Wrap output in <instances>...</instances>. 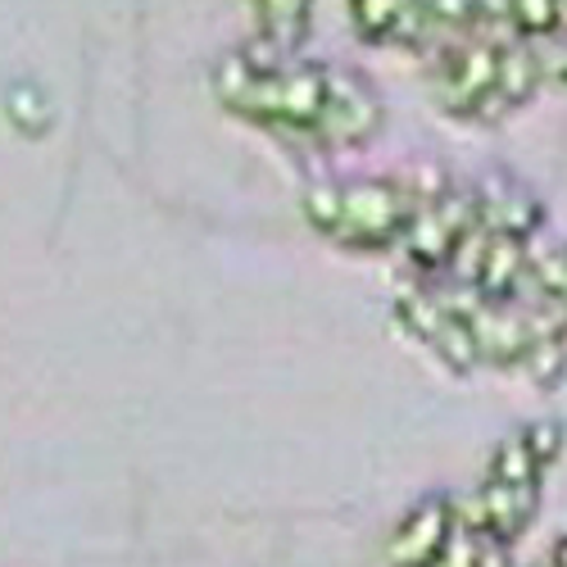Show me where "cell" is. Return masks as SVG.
<instances>
[{
	"label": "cell",
	"instance_id": "obj_14",
	"mask_svg": "<svg viewBox=\"0 0 567 567\" xmlns=\"http://www.w3.org/2000/svg\"><path fill=\"white\" fill-rule=\"evenodd\" d=\"M527 377V382H536L540 391H554L563 377H567V337H549V341H536L523 359V368H517Z\"/></svg>",
	"mask_w": 567,
	"mask_h": 567
},
{
	"label": "cell",
	"instance_id": "obj_3",
	"mask_svg": "<svg viewBox=\"0 0 567 567\" xmlns=\"http://www.w3.org/2000/svg\"><path fill=\"white\" fill-rule=\"evenodd\" d=\"M477 227V214H472V196H467V186H450L445 196L427 200V205H417L409 227H404V255L413 264L417 277H436L454 246L463 241V236Z\"/></svg>",
	"mask_w": 567,
	"mask_h": 567
},
{
	"label": "cell",
	"instance_id": "obj_7",
	"mask_svg": "<svg viewBox=\"0 0 567 567\" xmlns=\"http://www.w3.org/2000/svg\"><path fill=\"white\" fill-rule=\"evenodd\" d=\"M350 23L368 45H400V51H422L436 32L422 0H346Z\"/></svg>",
	"mask_w": 567,
	"mask_h": 567
},
{
	"label": "cell",
	"instance_id": "obj_11",
	"mask_svg": "<svg viewBox=\"0 0 567 567\" xmlns=\"http://www.w3.org/2000/svg\"><path fill=\"white\" fill-rule=\"evenodd\" d=\"M255 14H259V37L277 45L281 55H296L309 37L313 0H255Z\"/></svg>",
	"mask_w": 567,
	"mask_h": 567
},
{
	"label": "cell",
	"instance_id": "obj_12",
	"mask_svg": "<svg viewBox=\"0 0 567 567\" xmlns=\"http://www.w3.org/2000/svg\"><path fill=\"white\" fill-rule=\"evenodd\" d=\"M508 28L517 41H554L567 32L563 0H508Z\"/></svg>",
	"mask_w": 567,
	"mask_h": 567
},
{
	"label": "cell",
	"instance_id": "obj_9",
	"mask_svg": "<svg viewBox=\"0 0 567 567\" xmlns=\"http://www.w3.org/2000/svg\"><path fill=\"white\" fill-rule=\"evenodd\" d=\"M545 82V64H540V45L532 41H499V60H495V86L491 101L482 110V123H499L508 114H517L523 105H532V96Z\"/></svg>",
	"mask_w": 567,
	"mask_h": 567
},
{
	"label": "cell",
	"instance_id": "obj_18",
	"mask_svg": "<svg viewBox=\"0 0 567 567\" xmlns=\"http://www.w3.org/2000/svg\"><path fill=\"white\" fill-rule=\"evenodd\" d=\"M527 445H532V454L549 467L554 458H558V450H563V427H558V422H527Z\"/></svg>",
	"mask_w": 567,
	"mask_h": 567
},
{
	"label": "cell",
	"instance_id": "obj_8",
	"mask_svg": "<svg viewBox=\"0 0 567 567\" xmlns=\"http://www.w3.org/2000/svg\"><path fill=\"white\" fill-rule=\"evenodd\" d=\"M472 196V214H477V227L491 236H517V241H532V231L540 227V205L527 192L523 182H513L504 173H491L482 182L467 186Z\"/></svg>",
	"mask_w": 567,
	"mask_h": 567
},
{
	"label": "cell",
	"instance_id": "obj_1",
	"mask_svg": "<svg viewBox=\"0 0 567 567\" xmlns=\"http://www.w3.org/2000/svg\"><path fill=\"white\" fill-rule=\"evenodd\" d=\"M417 200L409 196L404 177H350L341 182V209L327 241L350 250H391L404 241V227Z\"/></svg>",
	"mask_w": 567,
	"mask_h": 567
},
{
	"label": "cell",
	"instance_id": "obj_6",
	"mask_svg": "<svg viewBox=\"0 0 567 567\" xmlns=\"http://www.w3.org/2000/svg\"><path fill=\"white\" fill-rule=\"evenodd\" d=\"M450 532H454V499L422 495L417 504H409V513L386 540V567H436Z\"/></svg>",
	"mask_w": 567,
	"mask_h": 567
},
{
	"label": "cell",
	"instance_id": "obj_15",
	"mask_svg": "<svg viewBox=\"0 0 567 567\" xmlns=\"http://www.w3.org/2000/svg\"><path fill=\"white\" fill-rule=\"evenodd\" d=\"M432 32L445 37H477V0H422Z\"/></svg>",
	"mask_w": 567,
	"mask_h": 567
},
{
	"label": "cell",
	"instance_id": "obj_2",
	"mask_svg": "<svg viewBox=\"0 0 567 567\" xmlns=\"http://www.w3.org/2000/svg\"><path fill=\"white\" fill-rule=\"evenodd\" d=\"M495 60H499V41L486 37H454L436 51L432 64V96L445 114L482 123V110L491 101L495 86Z\"/></svg>",
	"mask_w": 567,
	"mask_h": 567
},
{
	"label": "cell",
	"instance_id": "obj_17",
	"mask_svg": "<svg viewBox=\"0 0 567 567\" xmlns=\"http://www.w3.org/2000/svg\"><path fill=\"white\" fill-rule=\"evenodd\" d=\"M482 549H486V536L472 532V527H463L458 513H454V532H450L445 554H441L436 567H477V563H482Z\"/></svg>",
	"mask_w": 567,
	"mask_h": 567
},
{
	"label": "cell",
	"instance_id": "obj_20",
	"mask_svg": "<svg viewBox=\"0 0 567 567\" xmlns=\"http://www.w3.org/2000/svg\"><path fill=\"white\" fill-rule=\"evenodd\" d=\"M477 567H517L508 554H504V545H495V540H486V549H482V563Z\"/></svg>",
	"mask_w": 567,
	"mask_h": 567
},
{
	"label": "cell",
	"instance_id": "obj_21",
	"mask_svg": "<svg viewBox=\"0 0 567 567\" xmlns=\"http://www.w3.org/2000/svg\"><path fill=\"white\" fill-rule=\"evenodd\" d=\"M545 563H549V567H567V536H558V540L549 545V554H545Z\"/></svg>",
	"mask_w": 567,
	"mask_h": 567
},
{
	"label": "cell",
	"instance_id": "obj_5",
	"mask_svg": "<svg viewBox=\"0 0 567 567\" xmlns=\"http://www.w3.org/2000/svg\"><path fill=\"white\" fill-rule=\"evenodd\" d=\"M540 508V486H513V482H491L482 491H472L463 504H454L458 523L482 532L495 545H513L532 527V517Z\"/></svg>",
	"mask_w": 567,
	"mask_h": 567
},
{
	"label": "cell",
	"instance_id": "obj_10",
	"mask_svg": "<svg viewBox=\"0 0 567 567\" xmlns=\"http://www.w3.org/2000/svg\"><path fill=\"white\" fill-rule=\"evenodd\" d=\"M532 281V241L517 236H482L477 264H472V291L482 300H517Z\"/></svg>",
	"mask_w": 567,
	"mask_h": 567
},
{
	"label": "cell",
	"instance_id": "obj_13",
	"mask_svg": "<svg viewBox=\"0 0 567 567\" xmlns=\"http://www.w3.org/2000/svg\"><path fill=\"white\" fill-rule=\"evenodd\" d=\"M540 472H545V463L532 454L527 432L517 427V432H508V436L495 445L486 477H491V482H513V486H540Z\"/></svg>",
	"mask_w": 567,
	"mask_h": 567
},
{
	"label": "cell",
	"instance_id": "obj_16",
	"mask_svg": "<svg viewBox=\"0 0 567 567\" xmlns=\"http://www.w3.org/2000/svg\"><path fill=\"white\" fill-rule=\"evenodd\" d=\"M6 110H10V118L23 127V132H41L45 123H51V105H45V96L37 86H14L10 91V101H6Z\"/></svg>",
	"mask_w": 567,
	"mask_h": 567
},
{
	"label": "cell",
	"instance_id": "obj_19",
	"mask_svg": "<svg viewBox=\"0 0 567 567\" xmlns=\"http://www.w3.org/2000/svg\"><path fill=\"white\" fill-rule=\"evenodd\" d=\"M540 64H545V82L567 86V41H558V45H549V51H540Z\"/></svg>",
	"mask_w": 567,
	"mask_h": 567
},
{
	"label": "cell",
	"instance_id": "obj_22",
	"mask_svg": "<svg viewBox=\"0 0 567 567\" xmlns=\"http://www.w3.org/2000/svg\"><path fill=\"white\" fill-rule=\"evenodd\" d=\"M563 10H567V0H563Z\"/></svg>",
	"mask_w": 567,
	"mask_h": 567
},
{
	"label": "cell",
	"instance_id": "obj_4",
	"mask_svg": "<svg viewBox=\"0 0 567 567\" xmlns=\"http://www.w3.org/2000/svg\"><path fill=\"white\" fill-rule=\"evenodd\" d=\"M382 96H377V86L354 73V69H327V105H322V118H318V132L313 141L318 146H363L382 132Z\"/></svg>",
	"mask_w": 567,
	"mask_h": 567
}]
</instances>
